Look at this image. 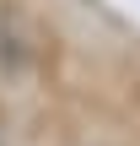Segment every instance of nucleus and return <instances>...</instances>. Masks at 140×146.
Returning a JSON list of instances; mask_svg holds the SVG:
<instances>
[{
	"label": "nucleus",
	"instance_id": "nucleus-1",
	"mask_svg": "<svg viewBox=\"0 0 140 146\" xmlns=\"http://www.w3.org/2000/svg\"><path fill=\"white\" fill-rule=\"evenodd\" d=\"M32 65V27H27V11L16 0L0 5V70L5 76H22Z\"/></svg>",
	"mask_w": 140,
	"mask_h": 146
}]
</instances>
